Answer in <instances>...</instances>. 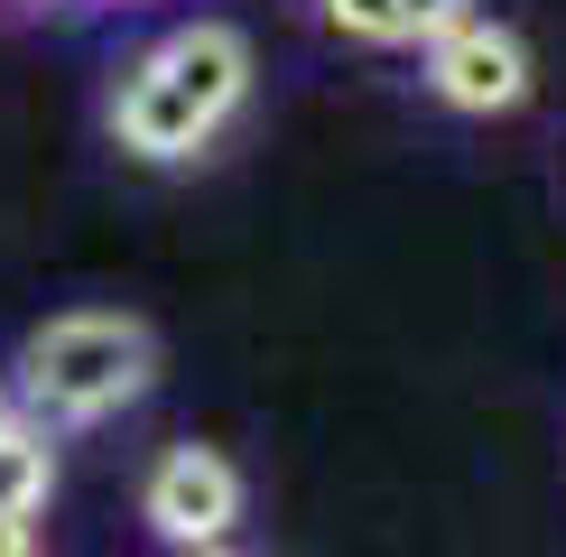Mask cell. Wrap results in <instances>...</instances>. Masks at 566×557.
Masks as SVG:
<instances>
[{"label":"cell","mask_w":566,"mask_h":557,"mask_svg":"<svg viewBox=\"0 0 566 557\" xmlns=\"http://www.w3.org/2000/svg\"><path fill=\"white\" fill-rule=\"evenodd\" d=\"M251 93V38L232 19H186L158 46H139L130 75L112 84V139L149 168H177L214 139Z\"/></svg>","instance_id":"6da1fadb"},{"label":"cell","mask_w":566,"mask_h":557,"mask_svg":"<svg viewBox=\"0 0 566 557\" xmlns=\"http://www.w3.org/2000/svg\"><path fill=\"white\" fill-rule=\"evenodd\" d=\"M158 381V335L122 307H65L46 316L10 362V409L38 418L46 437L56 428H103L130 400H149Z\"/></svg>","instance_id":"7a4b0ae2"},{"label":"cell","mask_w":566,"mask_h":557,"mask_svg":"<svg viewBox=\"0 0 566 557\" xmlns=\"http://www.w3.org/2000/svg\"><path fill=\"white\" fill-rule=\"evenodd\" d=\"M242 464L223 446H158V464L139 474V521H149V539L186 557V548H223L232 529H242Z\"/></svg>","instance_id":"3957f363"},{"label":"cell","mask_w":566,"mask_h":557,"mask_svg":"<svg viewBox=\"0 0 566 557\" xmlns=\"http://www.w3.org/2000/svg\"><path fill=\"white\" fill-rule=\"evenodd\" d=\"M428 93L446 112H521L530 103V46L521 29H502V19H483V10H464L455 29H437L428 38Z\"/></svg>","instance_id":"277c9868"},{"label":"cell","mask_w":566,"mask_h":557,"mask_svg":"<svg viewBox=\"0 0 566 557\" xmlns=\"http://www.w3.org/2000/svg\"><path fill=\"white\" fill-rule=\"evenodd\" d=\"M325 19L363 46H428L437 29L464 19V0H325Z\"/></svg>","instance_id":"5b68a950"},{"label":"cell","mask_w":566,"mask_h":557,"mask_svg":"<svg viewBox=\"0 0 566 557\" xmlns=\"http://www.w3.org/2000/svg\"><path fill=\"white\" fill-rule=\"evenodd\" d=\"M46 493H56V437L38 428V418H0V511H19V521H38Z\"/></svg>","instance_id":"8992f818"},{"label":"cell","mask_w":566,"mask_h":557,"mask_svg":"<svg viewBox=\"0 0 566 557\" xmlns=\"http://www.w3.org/2000/svg\"><path fill=\"white\" fill-rule=\"evenodd\" d=\"M0 557H46L38 521H19V511H0Z\"/></svg>","instance_id":"52a82bcc"},{"label":"cell","mask_w":566,"mask_h":557,"mask_svg":"<svg viewBox=\"0 0 566 557\" xmlns=\"http://www.w3.org/2000/svg\"><path fill=\"white\" fill-rule=\"evenodd\" d=\"M186 557H251V548H242V539H223V548H186Z\"/></svg>","instance_id":"ba28073f"},{"label":"cell","mask_w":566,"mask_h":557,"mask_svg":"<svg viewBox=\"0 0 566 557\" xmlns=\"http://www.w3.org/2000/svg\"><path fill=\"white\" fill-rule=\"evenodd\" d=\"M0 418H10V390H0Z\"/></svg>","instance_id":"9c48e42d"},{"label":"cell","mask_w":566,"mask_h":557,"mask_svg":"<svg viewBox=\"0 0 566 557\" xmlns=\"http://www.w3.org/2000/svg\"><path fill=\"white\" fill-rule=\"evenodd\" d=\"M38 10H46V0H38Z\"/></svg>","instance_id":"30bf717a"}]
</instances>
